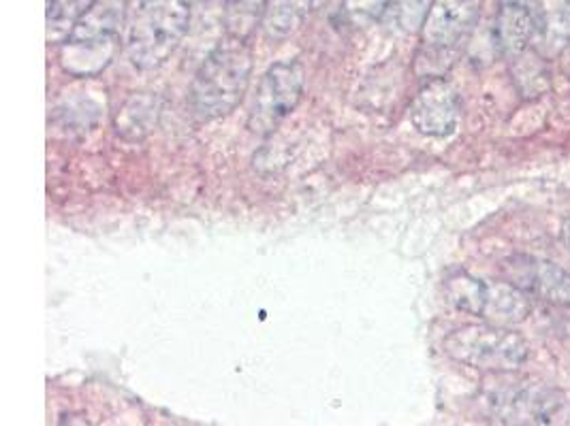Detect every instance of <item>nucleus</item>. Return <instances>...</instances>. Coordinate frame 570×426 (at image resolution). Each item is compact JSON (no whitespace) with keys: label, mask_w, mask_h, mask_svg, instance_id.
<instances>
[{"label":"nucleus","mask_w":570,"mask_h":426,"mask_svg":"<svg viewBox=\"0 0 570 426\" xmlns=\"http://www.w3.org/2000/svg\"><path fill=\"white\" fill-rule=\"evenodd\" d=\"M459 117L461 99L456 88L443 77H432L410 105V122L425 137L445 139L454 135Z\"/></svg>","instance_id":"obj_9"},{"label":"nucleus","mask_w":570,"mask_h":426,"mask_svg":"<svg viewBox=\"0 0 570 426\" xmlns=\"http://www.w3.org/2000/svg\"><path fill=\"white\" fill-rule=\"evenodd\" d=\"M503 275L530 299L554 308H570V271L554 261L515 254L503 263Z\"/></svg>","instance_id":"obj_8"},{"label":"nucleus","mask_w":570,"mask_h":426,"mask_svg":"<svg viewBox=\"0 0 570 426\" xmlns=\"http://www.w3.org/2000/svg\"><path fill=\"white\" fill-rule=\"evenodd\" d=\"M120 26L122 4L117 0H97L62 43V68L75 77H92L106 71L117 50Z\"/></svg>","instance_id":"obj_3"},{"label":"nucleus","mask_w":570,"mask_h":426,"mask_svg":"<svg viewBox=\"0 0 570 426\" xmlns=\"http://www.w3.org/2000/svg\"><path fill=\"white\" fill-rule=\"evenodd\" d=\"M97 0H48V43H64Z\"/></svg>","instance_id":"obj_15"},{"label":"nucleus","mask_w":570,"mask_h":426,"mask_svg":"<svg viewBox=\"0 0 570 426\" xmlns=\"http://www.w3.org/2000/svg\"><path fill=\"white\" fill-rule=\"evenodd\" d=\"M139 113H133V109L126 105L117 117V133L126 139H141L154 124H157V105L152 99L135 97Z\"/></svg>","instance_id":"obj_17"},{"label":"nucleus","mask_w":570,"mask_h":426,"mask_svg":"<svg viewBox=\"0 0 570 426\" xmlns=\"http://www.w3.org/2000/svg\"><path fill=\"white\" fill-rule=\"evenodd\" d=\"M490 414L505 425H570V403L558 388L515 381L487 397Z\"/></svg>","instance_id":"obj_5"},{"label":"nucleus","mask_w":570,"mask_h":426,"mask_svg":"<svg viewBox=\"0 0 570 426\" xmlns=\"http://www.w3.org/2000/svg\"><path fill=\"white\" fill-rule=\"evenodd\" d=\"M314 0H270L265 15H263V28L270 39H286L290 37L308 17Z\"/></svg>","instance_id":"obj_14"},{"label":"nucleus","mask_w":570,"mask_h":426,"mask_svg":"<svg viewBox=\"0 0 570 426\" xmlns=\"http://www.w3.org/2000/svg\"><path fill=\"white\" fill-rule=\"evenodd\" d=\"M562 241H565L567 250H570V217H567L565 224H562Z\"/></svg>","instance_id":"obj_19"},{"label":"nucleus","mask_w":570,"mask_h":426,"mask_svg":"<svg viewBox=\"0 0 570 426\" xmlns=\"http://www.w3.org/2000/svg\"><path fill=\"white\" fill-rule=\"evenodd\" d=\"M570 43V0H536V35L532 41L541 58H556Z\"/></svg>","instance_id":"obj_11"},{"label":"nucleus","mask_w":570,"mask_h":426,"mask_svg":"<svg viewBox=\"0 0 570 426\" xmlns=\"http://www.w3.org/2000/svg\"><path fill=\"white\" fill-rule=\"evenodd\" d=\"M445 352L466 367L487 373H515L530 359V343L513 330L492 322L468 324L445 339Z\"/></svg>","instance_id":"obj_4"},{"label":"nucleus","mask_w":570,"mask_h":426,"mask_svg":"<svg viewBox=\"0 0 570 426\" xmlns=\"http://www.w3.org/2000/svg\"><path fill=\"white\" fill-rule=\"evenodd\" d=\"M530 312H532L530 297L505 279V281L490 284L487 305L481 320L500 326H517L528 320Z\"/></svg>","instance_id":"obj_12"},{"label":"nucleus","mask_w":570,"mask_h":426,"mask_svg":"<svg viewBox=\"0 0 570 426\" xmlns=\"http://www.w3.org/2000/svg\"><path fill=\"white\" fill-rule=\"evenodd\" d=\"M270 0H227L225 4V26L227 35L237 39H250L263 15Z\"/></svg>","instance_id":"obj_16"},{"label":"nucleus","mask_w":570,"mask_h":426,"mask_svg":"<svg viewBox=\"0 0 570 426\" xmlns=\"http://www.w3.org/2000/svg\"><path fill=\"white\" fill-rule=\"evenodd\" d=\"M394 0H340V15L350 26H368L376 22Z\"/></svg>","instance_id":"obj_18"},{"label":"nucleus","mask_w":570,"mask_h":426,"mask_svg":"<svg viewBox=\"0 0 570 426\" xmlns=\"http://www.w3.org/2000/svg\"><path fill=\"white\" fill-rule=\"evenodd\" d=\"M536 35V0H498L496 39L509 60L530 50Z\"/></svg>","instance_id":"obj_10"},{"label":"nucleus","mask_w":570,"mask_h":426,"mask_svg":"<svg viewBox=\"0 0 570 426\" xmlns=\"http://www.w3.org/2000/svg\"><path fill=\"white\" fill-rule=\"evenodd\" d=\"M306 86L303 66L297 60L272 64L259 82L248 113V128L255 135H272L297 109Z\"/></svg>","instance_id":"obj_6"},{"label":"nucleus","mask_w":570,"mask_h":426,"mask_svg":"<svg viewBox=\"0 0 570 426\" xmlns=\"http://www.w3.org/2000/svg\"><path fill=\"white\" fill-rule=\"evenodd\" d=\"M487 292H490V281L479 279L466 271L451 273L445 281L447 301L456 308L457 312L474 318H483L487 305Z\"/></svg>","instance_id":"obj_13"},{"label":"nucleus","mask_w":570,"mask_h":426,"mask_svg":"<svg viewBox=\"0 0 570 426\" xmlns=\"http://www.w3.org/2000/svg\"><path fill=\"white\" fill-rule=\"evenodd\" d=\"M483 0H430L421 22V50L428 55L456 52L479 22Z\"/></svg>","instance_id":"obj_7"},{"label":"nucleus","mask_w":570,"mask_h":426,"mask_svg":"<svg viewBox=\"0 0 570 426\" xmlns=\"http://www.w3.org/2000/svg\"><path fill=\"white\" fill-rule=\"evenodd\" d=\"M252 64L246 39L231 35L221 39L193 77L188 92L193 115L199 122H214L235 111L250 86Z\"/></svg>","instance_id":"obj_1"},{"label":"nucleus","mask_w":570,"mask_h":426,"mask_svg":"<svg viewBox=\"0 0 570 426\" xmlns=\"http://www.w3.org/2000/svg\"><path fill=\"white\" fill-rule=\"evenodd\" d=\"M188 0H137L124 26V52L133 66H163L188 33Z\"/></svg>","instance_id":"obj_2"}]
</instances>
